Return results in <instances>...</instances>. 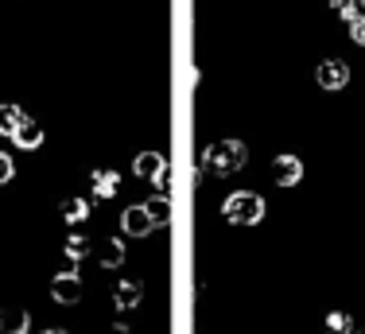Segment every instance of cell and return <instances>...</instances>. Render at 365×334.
<instances>
[{"label": "cell", "mask_w": 365, "mask_h": 334, "mask_svg": "<svg viewBox=\"0 0 365 334\" xmlns=\"http://www.w3.org/2000/svg\"><path fill=\"white\" fill-rule=\"evenodd\" d=\"M249 163V148H245V140H218L214 148H206V160L202 167L210 175H218V179H225V175H237L241 167Z\"/></svg>", "instance_id": "1"}, {"label": "cell", "mask_w": 365, "mask_h": 334, "mask_svg": "<svg viewBox=\"0 0 365 334\" xmlns=\"http://www.w3.org/2000/svg\"><path fill=\"white\" fill-rule=\"evenodd\" d=\"M222 218L230 226L249 230V226H257L260 218H264V198H260L257 191H233V195L222 202Z\"/></svg>", "instance_id": "2"}, {"label": "cell", "mask_w": 365, "mask_h": 334, "mask_svg": "<svg viewBox=\"0 0 365 334\" xmlns=\"http://www.w3.org/2000/svg\"><path fill=\"white\" fill-rule=\"evenodd\" d=\"M272 179H276V187H295L303 179V160L292 152H280L272 160Z\"/></svg>", "instance_id": "3"}, {"label": "cell", "mask_w": 365, "mask_h": 334, "mask_svg": "<svg viewBox=\"0 0 365 334\" xmlns=\"http://www.w3.org/2000/svg\"><path fill=\"white\" fill-rule=\"evenodd\" d=\"M315 82L323 86V90H342V86L350 82V66H346L342 59H327V63H319V70H315Z\"/></svg>", "instance_id": "4"}, {"label": "cell", "mask_w": 365, "mask_h": 334, "mask_svg": "<svg viewBox=\"0 0 365 334\" xmlns=\"http://www.w3.org/2000/svg\"><path fill=\"white\" fill-rule=\"evenodd\" d=\"M120 230L128 237H148L155 230L152 214H148V206H125V214H120Z\"/></svg>", "instance_id": "5"}, {"label": "cell", "mask_w": 365, "mask_h": 334, "mask_svg": "<svg viewBox=\"0 0 365 334\" xmlns=\"http://www.w3.org/2000/svg\"><path fill=\"white\" fill-rule=\"evenodd\" d=\"M133 171L140 175V179H155V183H163L168 179V160H163L160 152H140L133 160Z\"/></svg>", "instance_id": "6"}, {"label": "cell", "mask_w": 365, "mask_h": 334, "mask_svg": "<svg viewBox=\"0 0 365 334\" xmlns=\"http://www.w3.org/2000/svg\"><path fill=\"white\" fill-rule=\"evenodd\" d=\"M51 295H55V303H63V307L82 303V280H78V276H63V272H58L55 284H51Z\"/></svg>", "instance_id": "7"}, {"label": "cell", "mask_w": 365, "mask_h": 334, "mask_svg": "<svg viewBox=\"0 0 365 334\" xmlns=\"http://www.w3.org/2000/svg\"><path fill=\"white\" fill-rule=\"evenodd\" d=\"M90 187H93V198H117L120 195V175L113 171V167H98Z\"/></svg>", "instance_id": "8"}, {"label": "cell", "mask_w": 365, "mask_h": 334, "mask_svg": "<svg viewBox=\"0 0 365 334\" xmlns=\"http://www.w3.org/2000/svg\"><path fill=\"white\" fill-rule=\"evenodd\" d=\"M12 144L24 148V152H36V148L43 144V125H39V121H28V117H24L20 128L12 133Z\"/></svg>", "instance_id": "9"}, {"label": "cell", "mask_w": 365, "mask_h": 334, "mask_svg": "<svg viewBox=\"0 0 365 334\" xmlns=\"http://www.w3.org/2000/svg\"><path fill=\"white\" fill-rule=\"evenodd\" d=\"M144 300V288H140V280H120L117 288H113V303L120 307V311H133L136 303Z\"/></svg>", "instance_id": "10"}, {"label": "cell", "mask_w": 365, "mask_h": 334, "mask_svg": "<svg viewBox=\"0 0 365 334\" xmlns=\"http://www.w3.org/2000/svg\"><path fill=\"white\" fill-rule=\"evenodd\" d=\"M31 327V315L24 311V307H8V311H0V330L4 334H28Z\"/></svg>", "instance_id": "11"}, {"label": "cell", "mask_w": 365, "mask_h": 334, "mask_svg": "<svg viewBox=\"0 0 365 334\" xmlns=\"http://www.w3.org/2000/svg\"><path fill=\"white\" fill-rule=\"evenodd\" d=\"M144 206H148V214H152L155 230H160V226H168V222H171V214H175V210H171V198H168V195H155V198H148Z\"/></svg>", "instance_id": "12"}, {"label": "cell", "mask_w": 365, "mask_h": 334, "mask_svg": "<svg viewBox=\"0 0 365 334\" xmlns=\"http://www.w3.org/2000/svg\"><path fill=\"white\" fill-rule=\"evenodd\" d=\"M20 121H24V109L20 105H0V136H12L16 128H20Z\"/></svg>", "instance_id": "13"}, {"label": "cell", "mask_w": 365, "mask_h": 334, "mask_svg": "<svg viewBox=\"0 0 365 334\" xmlns=\"http://www.w3.org/2000/svg\"><path fill=\"white\" fill-rule=\"evenodd\" d=\"M63 218L71 226H82L86 218H90V198H66L63 202Z\"/></svg>", "instance_id": "14"}, {"label": "cell", "mask_w": 365, "mask_h": 334, "mask_svg": "<svg viewBox=\"0 0 365 334\" xmlns=\"http://www.w3.org/2000/svg\"><path fill=\"white\" fill-rule=\"evenodd\" d=\"M120 260H125V245H120V237H109V241L101 245V265H106V268H117Z\"/></svg>", "instance_id": "15"}, {"label": "cell", "mask_w": 365, "mask_h": 334, "mask_svg": "<svg viewBox=\"0 0 365 334\" xmlns=\"http://www.w3.org/2000/svg\"><path fill=\"white\" fill-rule=\"evenodd\" d=\"M327 334H354L350 311H330L327 315Z\"/></svg>", "instance_id": "16"}, {"label": "cell", "mask_w": 365, "mask_h": 334, "mask_svg": "<svg viewBox=\"0 0 365 334\" xmlns=\"http://www.w3.org/2000/svg\"><path fill=\"white\" fill-rule=\"evenodd\" d=\"M66 253H71V257H90V237H82V233H71L66 237Z\"/></svg>", "instance_id": "17"}, {"label": "cell", "mask_w": 365, "mask_h": 334, "mask_svg": "<svg viewBox=\"0 0 365 334\" xmlns=\"http://www.w3.org/2000/svg\"><path fill=\"white\" fill-rule=\"evenodd\" d=\"M338 12H342L346 24H350V20H365V0H342V8H338Z\"/></svg>", "instance_id": "18"}, {"label": "cell", "mask_w": 365, "mask_h": 334, "mask_svg": "<svg viewBox=\"0 0 365 334\" xmlns=\"http://www.w3.org/2000/svg\"><path fill=\"white\" fill-rule=\"evenodd\" d=\"M12 175H16L12 156H8V152H0V183H12Z\"/></svg>", "instance_id": "19"}, {"label": "cell", "mask_w": 365, "mask_h": 334, "mask_svg": "<svg viewBox=\"0 0 365 334\" xmlns=\"http://www.w3.org/2000/svg\"><path fill=\"white\" fill-rule=\"evenodd\" d=\"M350 39L358 47H365V20H350Z\"/></svg>", "instance_id": "20"}, {"label": "cell", "mask_w": 365, "mask_h": 334, "mask_svg": "<svg viewBox=\"0 0 365 334\" xmlns=\"http://www.w3.org/2000/svg\"><path fill=\"white\" fill-rule=\"evenodd\" d=\"M58 272H63V276H78V257H71V253H66L63 265H58Z\"/></svg>", "instance_id": "21"}, {"label": "cell", "mask_w": 365, "mask_h": 334, "mask_svg": "<svg viewBox=\"0 0 365 334\" xmlns=\"http://www.w3.org/2000/svg\"><path fill=\"white\" fill-rule=\"evenodd\" d=\"M43 334H66V330H58V327H51V330H43Z\"/></svg>", "instance_id": "22"}, {"label": "cell", "mask_w": 365, "mask_h": 334, "mask_svg": "<svg viewBox=\"0 0 365 334\" xmlns=\"http://www.w3.org/2000/svg\"><path fill=\"white\" fill-rule=\"evenodd\" d=\"M361 334H365V330H361Z\"/></svg>", "instance_id": "23"}]
</instances>
